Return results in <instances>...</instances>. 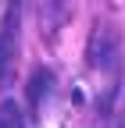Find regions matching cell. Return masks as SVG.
Instances as JSON below:
<instances>
[{"label":"cell","instance_id":"1","mask_svg":"<svg viewBox=\"0 0 125 128\" xmlns=\"http://www.w3.org/2000/svg\"><path fill=\"white\" fill-rule=\"evenodd\" d=\"M118 60V36L111 25H97V32H93L89 39V64L93 68H114Z\"/></svg>","mask_w":125,"mask_h":128},{"label":"cell","instance_id":"2","mask_svg":"<svg viewBox=\"0 0 125 128\" xmlns=\"http://www.w3.org/2000/svg\"><path fill=\"white\" fill-rule=\"evenodd\" d=\"M14 82V36L11 28H0V89Z\"/></svg>","mask_w":125,"mask_h":128},{"label":"cell","instance_id":"3","mask_svg":"<svg viewBox=\"0 0 125 128\" xmlns=\"http://www.w3.org/2000/svg\"><path fill=\"white\" fill-rule=\"evenodd\" d=\"M0 128H25L22 107L14 103V100H4V103H0Z\"/></svg>","mask_w":125,"mask_h":128},{"label":"cell","instance_id":"4","mask_svg":"<svg viewBox=\"0 0 125 128\" xmlns=\"http://www.w3.org/2000/svg\"><path fill=\"white\" fill-rule=\"evenodd\" d=\"M50 86H54V75H50V71H36V75H32V86H29V100L39 103L43 92L50 89Z\"/></svg>","mask_w":125,"mask_h":128},{"label":"cell","instance_id":"5","mask_svg":"<svg viewBox=\"0 0 125 128\" xmlns=\"http://www.w3.org/2000/svg\"><path fill=\"white\" fill-rule=\"evenodd\" d=\"M121 128H125V107H121Z\"/></svg>","mask_w":125,"mask_h":128}]
</instances>
